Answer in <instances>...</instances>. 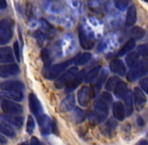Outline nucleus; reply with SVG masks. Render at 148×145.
Instances as JSON below:
<instances>
[{
  "mask_svg": "<svg viewBox=\"0 0 148 145\" xmlns=\"http://www.w3.org/2000/svg\"><path fill=\"white\" fill-rule=\"evenodd\" d=\"M112 103V96L109 93H102L96 100L94 110L89 114V120L92 124H99L107 118L108 108Z\"/></svg>",
  "mask_w": 148,
  "mask_h": 145,
  "instance_id": "1",
  "label": "nucleus"
},
{
  "mask_svg": "<svg viewBox=\"0 0 148 145\" xmlns=\"http://www.w3.org/2000/svg\"><path fill=\"white\" fill-rule=\"evenodd\" d=\"M72 64H74V59L70 60V61L64 62V63L58 64V65L45 67L42 71V75L45 78L49 79V80H55V79L59 78L64 72H66V69H68Z\"/></svg>",
  "mask_w": 148,
  "mask_h": 145,
  "instance_id": "2",
  "label": "nucleus"
},
{
  "mask_svg": "<svg viewBox=\"0 0 148 145\" xmlns=\"http://www.w3.org/2000/svg\"><path fill=\"white\" fill-rule=\"evenodd\" d=\"M13 36V21L9 18L0 20V45L7 44Z\"/></svg>",
  "mask_w": 148,
  "mask_h": 145,
  "instance_id": "3",
  "label": "nucleus"
},
{
  "mask_svg": "<svg viewBox=\"0 0 148 145\" xmlns=\"http://www.w3.org/2000/svg\"><path fill=\"white\" fill-rule=\"evenodd\" d=\"M148 69V61L146 59H142L139 61L134 67L130 68V71L127 74V80L130 82H134L140 78L142 75L146 72Z\"/></svg>",
  "mask_w": 148,
  "mask_h": 145,
  "instance_id": "4",
  "label": "nucleus"
},
{
  "mask_svg": "<svg viewBox=\"0 0 148 145\" xmlns=\"http://www.w3.org/2000/svg\"><path fill=\"white\" fill-rule=\"evenodd\" d=\"M79 70L77 67H73L71 69L66 70V72H64L62 75L57 79V81L55 82V86L57 89H62L64 87H66V85L75 78L77 74H78Z\"/></svg>",
  "mask_w": 148,
  "mask_h": 145,
  "instance_id": "5",
  "label": "nucleus"
},
{
  "mask_svg": "<svg viewBox=\"0 0 148 145\" xmlns=\"http://www.w3.org/2000/svg\"><path fill=\"white\" fill-rule=\"evenodd\" d=\"M1 108L2 111L6 114V115H20L23 112V108L21 105H19L17 102L14 101L6 100L4 99L1 103Z\"/></svg>",
  "mask_w": 148,
  "mask_h": 145,
  "instance_id": "6",
  "label": "nucleus"
},
{
  "mask_svg": "<svg viewBox=\"0 0 148 145\" xmlns=\"http://www.w3.org/2000/svg\"><path fill=\"white\" fill-rule=\"evenodd\" d=\"M132 100L134 101L135 108L137 111H142L146 104V97L145 94L140 88H134L132 93Z\"/></svg>",
  "mask_w": 148,
  "mask_h": 145,
  "instance_id": "7",
  "label": "nucleus"
},
{
  "mask_svg": "<svg viewBox=\"0 0 148 145\" xmlns=\"http://www.w3.org/2000/svg\"><path fill=\"white\" fill-rule=\"evenodd\" d=\"M0 89L4 92H22L24 84L20 81H5L0 84Z\"/></svg>",
  "mask_w": 148,
  "mask_h": 145,
  "instance_id": "8",
  "label": "nucleus"
},
{
  "mask_svg": "<svg viewBox=\"0 0 148 145\" xmlns=\"http://www.w3.org/2000/svg\"><path fill=\"white\" fill-rule=\"evenodd\" d=\"M19 67L16 64H8V65H0V77L1 78H10L19 72Z\"/></svg>",
  "mask_w": 148,
  "mask_h": 145,
  "instance_id": "9",
  "label": "nucleus"
},
{
  "mask_svg": "<svg viewBox=\"0 0 148 145\" xmlns=\"http://www.w3.org/2000/svg\"><path fill=\"white\" fill-rule=\"evenodd\" d=\"M28 102H29V108L30 111L33 113V115L35 117H38L42 114V106H41V103L39 102L38 98L36 97V95L30 93L29 98H28Z\"/></svg>",
  "mask_w": 148,
  "mask_h": 145,
  "instance_id": "10",
  "label": "nucleus"
},
{
  "mask_svg": "<svg viewBox=\"0 0 148 145\" xmlns=\"http://www.w3.org/2000/svg\"><path fill=\"white\" fill-rule=\"evenodd\" d=\"M37 121H38L39 127H40V132L45 135L51 133V120L49 117L45 114H41L40 116L37 117Z\"/></svg>",
  "mask_w": 148,
  "mask_h": 145,
  "instance_id": "11",
  "label": "nucleus"
},
{
  "mask_svg": "<svg viewBox=\"0 0 148 145\" xmlns=\"http://www.w3.org/2000/svg\"><path fill=\"white\" fill-rule=\"evenodd\" d=\"M110 71L114 74L118 75V76H125L126 75V67H125L124 63L119 59H114L110 63Z\"/></svg>",
  "mask_w": 148,
  "mask_h": 145,
  "instance_id": "12",
  "label": "nucleus"
},
{
  "mask_svg": "<svg viewBox=\"0 0 148 145\" xmlns=\"http://www.w3.org/2000/svg\"><path fill=\"white\" fill-rule=\"evenodd\" d=\"M14 61L13 51L10 47H0V64H12Z\"/></svg>",
  "mask_w": 148,
  "mask_h": 145,
  "instance_id": "13",
  "label": "nucleus"
},
{
  "mask_svg": "<svg viewBox=\"0 0 148 145\" xmlns=\"http://www.w3.org/2000/svg\"><path fill=\"white\" fill-rule=\"evenodd\" d=\"M84 71L82 72H78V74L75 76V78L73 79L72 81H71L70 83H69L68 85H66V93H71L73 92L74 90H76L77 88H78L79 86H80V84L83 82V80H84Z\"/></svg>",
  "mask_w": 148,
  "mask_h": 145,
  "instance_id": "14",
  "label": "nucleus"
},
{
  "mask_svg": "<svg viewBox=\"0 0 148 145\" xmlns=\"http://www.w3.org/2000/svg\"><path fill=\"white\" fill-rule=\"evenodd\" d=\"M0 119L6 122L9 125H14L15 127L20 128L23 124V118L18 117L16 115H0Z\"/></svg>",
  "mask_w": 148,
  "mask_h": 145,
  "instance_id": "15",
  "label": "nucleus"
},
{
  "mask_svg": "<svg viewBox=\"0 0 148 145\" xmlns=\"http://www.w3.org/2000/svg\"><path fill=\"white\" fill-rule=\"evenodd\" d=\"M91 97V89L89 87H83L78 93V100L82 107H86Z\"/></svg>",
  "mask_w": 148,
  "mask_h": 145,
  "instance_id": "16",
  "label": "nucleus"
},
{
  "mask_svg": "<svg viewBox=\"0 0 148 145\" xmlns=\"http://www.w3.org/2000/svg\"><path fill=\"white\" fill-rule=\"evenodd\" d=\"M137 21V10L134 5L127 8V15L125 19V24L127 26H133Z\"/></svg>",
  "mask_w": 148,
  "mask_h": 145,
  "instance_id": "17",
  "label": "nucleus"
},
{
  "mask_svg": "<svg viewBox=\"0 0 148 145\" xmlns=\"http://www.w3.org/2000/svg\"><path fill=\"white\" fill-rule=\"evenodd\" d=\"M79 39H80V43L82 45L83 49H91L94 45V42L89 38L86 32L84 31L82 26L79 27Z\"/></svg>",
  "mask_w": 148,
  "mask_h": 145,
  "instance_id": "18",
  "label": "nucleus"
},
{
  "mask_svg": "<svg viewBox=\"0 0 148 145\" xmlns=\"http://www.w3.org/2000/svg\"><path fill=\"white\" fill-rule=\"evenodd\" d=\"M112 110H113V115L118 121H123L125 118V109H124V105L121 102H116L113 104V107H112Z\"/></svg>",
  "mask_w": 148,
  "mask_h": 145,
  "instance_id": "19",
  "label": "nucleus"
},
{
  "mask_svg": "<svg viewBox=\"0 0 148 145\" xmlns=\"http://www.w3.org/2000/svg\"><path fill=\"white\" fill-rule=\"evenodd\" d=\"M75 107V97L73 95H69L68 97L62 101L60 105V108L62 112H69L72 111Z\"/></svg>",
  "mask_w": 148,
  "mask_h": 145,
  "instance_id": "20",
  "label": "nucleus"
},
{
  "mask_svg": "<svg viewBox=\"0 0 148 145\" xmlns=\"http://www.w3.org/2000/svg\"><path fill=\"white\" fill-rule=\"evenodd\" d=\"M124 99V109H125V115L130 116L133 112V100H132V94L130 91H127L125 96L123 97Z\"/></svg>",
  "mask_w": 148,
  "mask_h": 145,
  "instance_id": "21",
  "label": "nucleus"
},
{
  "mask_svg": "<svg viewBox=\"0 0 148 145\" xmlns=\"http://www.w3.org/2000/svg\"><path fill=\"white\" fill-rule=\"evenodd\" d=\"M0 134H4L5 136L7 137H10V138H13L14 136L16 135V132L15 130L12 128L11 125L7 124L6 122L2 121L0 119Z\"/></svg>",
  "mask_w": 148,
  "mask_h": 145,
  "instance_id": "22",
  "label": "nucleus"
},
{
  "mask_svg": "<svg viewBox=\"0 0 148 145\" xmlns=\"http://www.w3.org/2000/svg\"><path fill=\"white\" fill-rule=\"evenodd\" d=\"M136 45V40L133 38H130L122 47L120 49L118 53V57H123V55H126L127 53H129Z\"/></svg>",
  "mask_w": 148,
  "mask_h": 145,
  "instance_id": "23",
  "label": "nucleus"
},
{
  "mask_svg": "<svg viewBox=\"0 0 148 145\" xmlns=\"http://www.w3.org/2000/svg\"><path fill=\"white\" fill-rule=\"evenodd\" d=\"M2 98L6 99V100L14 101V102H20L23 99V94L22 92H4L0 94Z\"/></svg>",
  "mask_w": 148,
  "mask_h": 145,
  "instance_id": "24",
  "label": "nucleus"
},
{
  "mask_svg": "<svg viewBox=\"0 0 148 145\" xmlns=\"http://www.w3.org/2000/svg\"><path fill=\"white\" fill-rule=\"evenodd\" d=\"M127 91H128L127 85L125 84L123 81L120 80L118 82V84L116 85V87H115V89H114L113 92L117 98H123V97L125 96V94L127 93Z\"/></svg>",
  "mask_w": 148,
  "mask_h": 145,
  "instance_id": "25",
  "label": "nucleus"
},
{
  "mask_svg": "<svg viewBox=\"0 0 148 145\" xmlns=\"http://www.w3.org/2000/svg\"><path fill=\"white\" fill-rule=\"evenodd\" d=\"M101 70H102V68L100 67V66H98V67H95L94 69L90 70V71L84 76V81L86 83L93 82V81L95 80V79L97 78L98 76H99V74H100V72H101Z\"/></svg>",
  "mask_w": 148,
  "mask_h": 145,
  "instance_id": "26",
  "label": "nucleus"
},
{
  "mask_svg": "<svg viewBox=\"0 0 148 145\" xmlns=\"http://www.w3.org/2000/svg\"><path fill=\"white\" fill-rule=\"evenodd\" d=\"M139 62V53L136 51H131L126 55V65L129 68H132Z\"/></svg>",
  "mask_w": 148,
  "mask_h": 145,
  "instance_id": "27",
  "label": "nucleus"
},
{
  "mask_svg": "<svg viewBox=\"0 0 148 145\" xmlns=\"http://www.w3.org/2000/svg\"><path fill=\"white\" fill-rule=\"evenodd\" d=\"M92 55L90 53H84L82 55H77L74 59V64H76L77 66H84L91 60Z\"/></svg>",
  "mask_w": 148,
  "mask_h": 145,
  "instance_id": "28",
  "label": "nucleus"
},
{
  "mask_svg": "<svg viewBox=\"0 0 148 145\" xmlns=\"http://www.w3.org/2000/svg\"><path fill=\"white\" fill-rule=\"evenodd\" d=\"M131 36H132L133 39H135V40H138V39H141L143 38V37L145 36V30L143 29L142 27H140V26H134V27L131 29Z\"/></svg>",
  "mask_w": 148,
  "mask_h": 145,
  "instance_id": "29",
  "label": "nucleus"
},
{
  "mask_svg": "<svg viewBox=\"0 0 148 145\" xmlns=\"http://www.w3.org/2000/svg\"><path fill=\"white\" fill-rule=\"evenodd\" d=\"M115 128H116V122L114 121V120H109V121L106 122V123L104 124L103 133L107 136H110L112 133H113Z\"/></svg>",
  "mask_w": 148,
  "mask_h": 145,
  "instance_id": "30",
  "label": "nucleus"
},
{
  "mask_svg": "<svg viewBox=\"0 0 148 145\" xmlns=\"http://www.w3.org/2000/svg\"><path fill=\"white\" fill-rule=\"evenodd\" d=\"M107 75L108 74L106 71H103V72H101L100 77L98 78V80L96 81L95 85H94V89H95V91H94V95H96L100 91V89H101V87H102V84L104 83L105 79L107 78Z\"/></svg>",
  "mask_w": 148,
  "mask_h": 145,
  "instance_id": "31",
  "label": "nucleus"
},
{
  "mask_svg": "<svg viewBox=\"0 0 148 145\" xmlns=\"http://www.w3.org/2000/svg\"><path fill=\"white\" fill-rule=\"evenodd\" d=\"M73 117H74L75 121L77 123H81L86 118V113H85L84 110H82L81 108H76L74 111V114H73Z\"/></svg>",
  "mask_w": 148,
  "mask_h": 145,
  "instance_id": "32",
  "label": "nucleus"
},
{
  "mask_svg": "<svg viewBox=\"0 0 148 145\" xmlns=\"http://www.w3.org/2000/svg\"><path fill=\"white\" fill-rule=\"evenodd\" d=\"M114 5L120 11H124L126 10V8L129 7L131 3V0H113Z\"/></svg>",
  "mask_w": 148,
  "mask_h": 145,
  "instance_id": "33",
  "label": "nucleus"
},
{
  "mask_svg": "<svg viewBox=\"0 0 148 145\" xmlns=\"http://www.w3.org/2000/svg\"><path fill=\"white\" fill-rule=\"evenodd\" d=\"M120 81V79H118L117 77H112V78H110L109 80H108L107 84H106V90L107 91H114V89H115L116 85L118 84V82Z\"/></svg>",
  "mask_w": 148,
  "mask_h": 145,
  "instance_id": "34",
  "label": "nucleus"
},
{
  "mask_svg": "<svg viewBox=\"0 0 148 145\" xmlns=\"http://www.w3.org/2000/svg\"><path fill=\"white\" fill-rule=\"evenodd\" d=\"M34 128H35V122L34 119H33L32 116H28V119H27V123H26V130L29 134L33 133L34 131Z\"/></svg>",
  "mask_w": 148,
  "mask_h": 145,
  "instance_id": "35",
  "label": "nucleus"
},
{
  "mask_svg": "<svg viewBox=\"0 0 148 145\" xmlns=\"http://www.w3.org/2000/svg\"><path fill=\"white\" fill-rule=\"evenodd\" d=\"M41 60L43 61V63H45V67H49V63H51V60H49V51H47V49H43L42 51H41Z\"/></svg>",
  "mask_w": 148,
  "mask_h": 145,
  "instance_id": "36",
  "label": "nucleus"
},
{
  "mask_svg": "<svg viewBox=\"0 0 148 145\" xmlns=\"http://www.w3.org/2000/svg\"><path fill=\"white\" fill-rule=\"evenodd\" d=\"M138 53L143 57H148V43H144L138 47Z\"/></svg>",
  "mask_w": 148,
  "mask_h": 145,
  "instance_id": "37",
  "label": "nucleus"
},
{
  "mask_svg": "<svg viewBox=\"0 0 148 145\" xmlns=\"http://www.w3.org/2000/svg\"><path fill=\"white\" fill-rule=\"evenodd\" d=\"M140 88L143 92L148 94V78H144L140 81Z\"/></svg>",
  "mask_w": 148,
  "mask_h": 145,
  "instance_id": "38",
  "label": "nucleus"
},
{
  "mask_svg": "<svg viewBox=\"0 0 148 145\" xmlns=\"http://www.w3.org/2000/svg\"><path fill=\"white\" fill-rule=\"evenodd\" d=\"M14 53H15V57L17 59V61L19 62L20 51H19V43H18V41H15V42H14Z\"/></svg>",
  "mask_w": 148,
  "mask_h": 145,
  "instance_id": "39",
  "label": "nucleus"
},
{
  "mask_svg": "<svg viewBox=\"0 0 148 145\" xmlns=\"http://www.w3.org/2000/svg\"><path fill=\"white\" fill-rule=\"evenodd\" d=\"M30 145H43V144L41 143V142L39 141L36 137H34V136H33V137L31 138V140H30Z\"/></svg>",
  "mask_w": 148,
  "mask_h": 145,
  "instance_id": "40",
  "label": "nucleus"
},
{
  "mask_svg": "<svg viewBox=\"0 0 148 145\" xmlns=\"http://www.w3.org/2000/svg\"><path fill=\"white\" fill-rule=\"evenodd\" d=\"M51 132H53L55 134H58V126H57V122L55 120L51 122Z\"/></svg>",
  "mask_w": 148,
  "mask_h": 145,
  "instance_id": "41",
  "label": "nucleus"
},
{
  "mask_svg": "<svg viewBox=\"0 0 148 145\" xmlns=\"http://www.w3.org/2000/svg\"><path fill=\"white\" fill-rule=\"evenodd\" d=\"M7 7V2L6 0H0V10H4Z\"/></svg>",
  "mask_w": 148,
  "mask_h": 145,
  "instance_id": "42",
  "label": "nucleus"
},
{
  "mask_svg": "<svg viewBox=\"0 0 148 145\" xmlns=\"http://www.w3.org/2000/svg\"><path fill=\"white\" fill-rule=\"evenodd\" d=\"M6 143H7V139L2 134H0V144H6Z\"/></svg>",
  "mask_w": 148,
  "mask_h": 145,
  "instance_id": "43",
  "label": "nucleus"
},
{
  "mask_svg": "<svg viewBox=\"0 0 148 145\" xmlns=\"http://www.w3.org/2000/svg\"><path fill=\"white\" fill-rule=\"evenodd\" d=\"M136 145H148V142L146 141V140H141V141L138 142Z\"/></svg>",
  "mask_w": 148,
  "mask_h": 145,
  "instance_id": "44",
  "label": "nucleus"
},
{
  "mask_svg": "<svg viewBox=\"0 0 148 145\" xmlns=\"http://www.w3.org/2000/svg\"><path fill=\"white\" fill-rule=\"evenodd\" d=\"M20 145H30V144H27V143H21Z\"/></svg>",
  "mask_w": 148,
  "mask_h": 145,
  "instance_id": "45",
  "label": "nucleus"
},
{
  "mask_svg": "<svg viewBox=\"0 0 148 145\" xmlns=\"http://www.w3.org/2000/svg\"><path fill=\"white\" fill-rule=\"evenodd\" d=\"M145 1H147V2H148V0H145Z\"/></svg>",
  "mask_w": 148,
  "mask_h": 145,
  "instance_id": "46",
  "label": "nucleus"
}]
</instances>
